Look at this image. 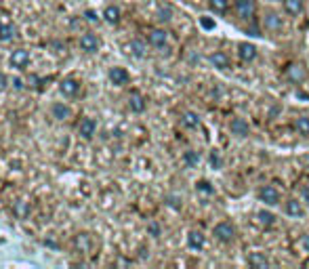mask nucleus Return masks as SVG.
<instances>
[{
    "mask_svg": "<svg viewBox=\"0 0 309 269\" xmlns=\"http://www.w3.org/2000/svg\"><path fill=\"white\" fill-rule=\"evenodd\" d=\"M7 86H9V80H7V76L3 72H0V93L7 91Z\"/></svg>",
    "mask_w": 309,
    "mask_h": 269,
    "instance_id": "37",
    "label": "nucleus"
},
{
    "mask_svg": "<svg viewBox=\"0 0 309 269\" xmlns=\"http://www.w3.org/2000/svg\"><path fill=\"white\" fill-rule=\"evenodd\" d=\"M110 80H112V84H116V86H124V84H128L130 76H128V72L124 67H112L110 69Z\"/></svg>",
    "mask_w": 309,
    "mask_h": 269,
    "instance_id": "12",
    "label": "nucleus"
},
{
    "mask_svg": "<svg viewBox=\"0 0 309 269\" xmlns=\"http://www.w3.org/2000/svg\"><path fill=\"white\" fill-rule=\"evenodd\" d=\"M248 265L257 267V269H265L269 267V259L263 252H253V254H248Z\"/></svg>",
    "mask_w": 309,
    "mask_h": 269,
    "instance_id": "20",
    "label": "nucleus"
},
{
    "mask_svg": "<svg viewBox=\"0 0 309 269\" xmlns=\"http://www.w3.org/2000/svg\"><path fill=\"white\" fill-rule=\"evenodd\" d=\"M59 88H61V93L65 97H76L78 91H80V82L74 80V78H63L61 84H59Z\"/></svg>",
    "mask_w": 309,
    "mask_h": 269,
    "instance_id": "13",
    "label": "nucleus"
},
{
    "mask_svg": "<svg viewBox=\"0 0 309 269\" xmlns=\"http://www.w3.org/2000/svg\"><path fill=\"white\" fill-rule=\"evenodd\" d=\"M51 112H53V118H57V120H67L69 114H72L67 105H63V103H53Z\"/></svg>",
    "mask_w": 309,
    "mask_h": 269,
    "instance_id": "21",
    "label": "nucleus"
},
{
    "mask_svg": "<svg viewBox=\"0 0 309 269\" xmlns=\"http://www.w3.org/2000/svg\"><path fill=\"white\" fill-rule=\"evenodd\" d=\"M103 17H105V21H108V23H118V21H120V9H118V7H108L103 11Z\"/></svg>",
    "mask_w": 309,
    "mask_h": 269,
    "instance_id": "27",
    "label": "nucleus"
},
{
    "mask_svg": "<svg viewBox=\"0 0 309 269\" xmlns=\"http://www.w3.org/2000/svg\"><path fill=\"white\" fill-rule=\"evenodd\" d=\"M181 122H183V126H187V128H196V126L200 124V118H198L196 112H185V114L181 116Z\"/></svg>",
    "mask_w": 309,
    "mask_h": 269,
    "instance_id": "26",
    "label": "nucleus"
},
{
    "mask_svg": "<svg viewBox=\"0 0 309 269\" xmlns=\"http://www.w3.org/2000/svg\"><path fill=\"white\" fill-rule=\"evenodd\" d=\"M212 236L223 244H231L238 233H236V227H234L231 221H221V223H217L215 229H212Z\"/></svg>",
    "mask_w": 309,
    "mask_h": 269,
    "instance_id": "1",
    "label": "nucleus"
},
{
    "mask_svg": "<svg viewBox=\"0 0 309 269\" xmlns=\"http://www.w3.org/2000/svg\"><path fill=\"white\" fill-rule=\"evenodd\" d=\"M13 86H15L17 91H21V88H23V82H21V78H15V80H13Z\"/></svg>",
    "mask_w": 309,
    "mask_h": 269,
    "instance_id": "39",
    "label": "nucleus"
},
{
    "mask_svg": "<svg viewBox=\"0 0 309 269\" xmlns=\"http://www.w3.org/2000/svg\"><path fill=\"white\" fill-rule=\"evenodd\" d=\"M200 26L206 28V30H212V28H215V21L208 19V17H202V19H200Z\"/></svg>",
    "mask_w": 309,
    "mask_h": 269,
    "instance_id": "35",
    "label": "nucleus"
},
{
    "mask_svg": "<svg viewBox=\"0 0 309 269\" xmlns=\"http://www.w3.org/2000/svg\"><path fill=\"white\" fill-rule=\"evenodd\" d=\"M128 53L137 57V59H143V57L147 55V46L145 42H141V40H130L128 42Z\"/></svg>",
    "mask_w": 309,
    "mask_h": 269,
    "instance_id": "18",
    "label": "nucleus"
},
{
    "mask_svg": "<svg viewBox=\"0 0 309 269\" xmlns=\"http://www.w3.org/2000/svg\"><path fill=\"white\" fill-rule=\"evenodd\" d=\"M238 57L244 63H251L257 59V46L253 42H240L238 44Z\"/></svg>",
    "mask_w": 309,
    "mask_h": 269,
    "instance_id": "6",
    "label": "nucleus"
},
{
    "mask_svg": "<svg viewBox=\"0 0 309 269\" xmlns=\"http://www.w3.org/2000/svg\"><path fill=\"white\" fill-rule=\"evenodd\" d=\"M11 65H13L15 69H26L30 65V53L26 49L13 51V55H11Z\"/></svg>",
    "mask_w": 309,
    "mask_h": 269,
    "instance_id": "9",
    "label": "nucleus"
},
{
    "mask_svg": "<svg viewBox=\"0 0 309 269\" xmlns=\"http://www.w3.org/2000/svg\"><path fill=\"white\" fill-rule=\"evenodd\" d=\"M257 221H259L261 225L271 227L273 223H276V217H273V213H269V210H259V213H257Z\"/></svg>",
    "mask_w": 309,
    "mask_h": 269,
    "instance_id": "24",
    "label": "nucleus"
},
{
    "mask_svg": "<svg viewBox=\"0 0 309 269\" xmlns=\"http://www.w3.org/2000/svg\"><path fill=\"white\" fill-rule=\"evenodd\" d=\"M147 40H149V44L153 46V49H166V44H169V32H164V30H151Z\"/></svg>",
    "mask_w": 309,
    "mask_h": 269,
    "instance_id": "7",
    "label": "nucleus"
},
{
    "mask_svg": "<svg viewBox=\"0 0 309 269\" xmlns=\"http://www.w3.org/2000/svg\"><path fill=\"white\" fill-rule=\"evenodd\" d=\"M286 78H288V82H292V84H301L303 80L307 78L305 65H301V63H290L286 67Z\"/></svg>",
    "mask_w": 309,
    "mask_h": 269,
    "instance_id": "4",
    "label": "nucleus"
},
{
    "mask_svg": "<svg viewBox=\"0 0 309 269\" xmlns=\"http://www.w3.org/2000/svg\"><path fill=\"white\" fill-rule=\"evenodd\" d=\"M303 200L309 204V187H305V190H303Z\"/></svg>",
    "mask_w": 309,
    "mask_h": 269,
    "instance_id": "40",
    "label": "nucleus"
},
{
    "mask_svg": "<svg viewBox=\"0 0 309 269\" xmlns=\"http://www.w3.org/2000/svg\"><path fill=\"white\" fill-rule=\"evenodd\" d=\"M259 200L263 204H267V206H278L282 202V196L273 185H263L259 190Z\"/></svg>",
    "mask_w": 309,
    "mask_h": 269,
    "instance_id": "2",
    "label": "nucleus"
},
{
    "mask_svg": "<svg viewBox=\"0 0 309 269\" xmlns=\"http://www.w3.org/2000/svg\"><path fill=\"white\" fill-rule=\"evenodd\" d=\"M286 215L290 219H301L305 215V208H303V204L299 200H288L286 202Z\"/></svg>",
    "mask_w": 309,
    "mask_h": 269,
    "instance_id": "19",
    "label": "nucleus"
},
{
    "mask_svg": "<svg viewBox=\"0 0 309 269\" xmlns=\"http://www.w3.org/2000/svg\"><path fill=\"white\" fill-rule=\"evenodd\" d=\"M210 164H212V168H221L223 162H221V158H219L217 151H212V154H210Z\"/></svg>",
    "mask_w": 309,
    "mask_h": 269,
    "instance_id": "34",
    "label": "nucleus"
},
{
    "mask_svg": "<svg viewBox=\"0 0 309 269\" xmlns=\"http://www.w3.org/2000/svg\"><path fill=\"white\" fill-rule=\"evenodd\" d=\"M166 206L179 210V208H181V198H179V196H166Z\"/></svg>",
    "mask_w": 309,
    "mask_h": 269,
    "instance_id": "33",
    "label": "nucleus"
},
{
    "mask_svg": "<svg viewBox=\"0 0 309 269\" xmlns=\"http://www.w3.org/2000/svg\"><path fill=\"white\" fill-rule=\"evenodd\" d=\"M89 244H91V238L89 233H78V236L74 238V246L82 252H89Z\"/></svg>",
    "mask_w": 309,
    "mask_h": 269,
    "instance_id": "25",
    "label": "nucleus"
},
{
    "mask_svg": "<svg viewBox=\"0 0 309 269\" xmlns=\"http://www.w3.org/2000/svg\"><path fill=\"white\" fill-rule=\"evenodd\" d=\"M229 131L236 137H248V135H251V124H248L244 118H234L229 122Z\"/></svg>",
    "mask_w": 309,
    "mask_h": 269,
    "instance_id": "10",
    "label": "nucleus"
},
{
    "mask_svg": "<svg viewBox=\"0 0 309 269\" xmlns=\"http://www.w3.org/2000/svg\"><path fill=\"white\" fill-rule=\"evenodd\" d=\"M210 63L215 65L217 69H227V67L231 65L227 53H223V51H215V53H212V55H210Z\"/></svg>",
    "mask_w": 309,
    "mask_h": 269,
    "instance_id": "15",
    "label": "nucleus"
},
{
    "mask_svg": "<svg viewBox=\"0 0 309 269\" xmlns=\"http://www.w3.org/2000/svg\"><path fill=\"white\" fill-rule=\"evenodd\" d=\"M147 233H149V236H153V238H160L162 227L156 223V221H149V223H147Z\"/></svg>",
    "mask_w": 309,
    "mask_h": 269,
    "instance_id": "32",
    "label": "nucleus"
},
{
    "mask_svg": "<svg viewBox=\"0 0 309 269\" xmlns=\"http://www.w3.org/2000/svg\"><path fill=\"white\" fill-rule=\"evenodd\" d=\"M196 190L200 194H206V196H212V192H215V190H212V185H210V181H204V179L196 183Z\"/></svg>",
    "mask_w": 309,
    "mask_h": 269,
    "instance_id": "30",
    "label": "nucleus"
},
{
    "mask_svg": "<svg viewBox=\"0 0 309 269\" xmlns=\"http://www.w3.org/2000/svg\"><path fill=\"white\" fill-rule=\"evenodd\" d=\"M183 162H185V166H189V168L198 166V162H200V156H198V151H194V149L185 151V154H183Z\"/></svg>",
    "mask_w": 309,
    "mask_h": 269,
    "instance_id": "29",
    "label": "nucleus"
},
{
    "mask_svg": "<svg viewBox=\"0 0 309 269\" xmlns=\"http://www.w3.org/2000/svg\"><path fill=\"white\" fill-rule=\"evenodd\" d=\"M171 17H173V9L171 7H160V11H158V19L160 21H171Z\"/></svg>",
    "mask_w": 309,
    "mask_h": 269,
    "instance_id": "31",
    "label": "nucleus"
},
{
    "mask_svg": "<svg viewBox=\"0 0 309 269\" xmlns=\"http://www.w3.org/2000/svg\"><path fill=\"white\" fill-rule=\"evenodd\" d=\"M85 17L89 19V21H97L99 17H97V13H95V11H87V13H85Z\"/></svg>",
    "mask_w": 309,
    "mask_h": 269,
    "instance_id": "38",
    "label": "nucleus"
},
{
    "mask_svg": "<svg viewBox=\"0 0 309 269\" xmlns=\"http://www.w3.org/2000/svg\"><path fill=\"white\" fill-rule=\"evenodd\" d=\"M204 233L202 231H198V229H194V231H189L187 233V246L192 248V250H200L202 246H204Z\"/></svg>",
    "mask_w": 309,
    "mask_h": 269,
    "instance_id": "14",
    "label": "nucleus"
},
{
    "mask_svg": "<svg viewBox=\"0 0 309 269\" xmlns=\"http://www.w3.org/2000/svg\"><path fill=\"white\" fill-rule=\"evenodd\" d=\"M303 9H305V0H284V11H286L290 17L301 15Z\"/></svg>",
    "mask_w": 309,
    "mask_h": 269,
    "instance_id": "16",
    "label": "nucleus"
},
{
    "mask_svg": "<svg viewBox=\"0 0 309 269\" xmlns=\"http://www.w3.org/2000/svg\"><path fill=\"white\" fill-rule=\"evenodd\" d=\"M263 26H265V30H267V32H271V34H278V32H282L284 23H282V17H280L278 13H267V15H265V19H263Z\"/></svg>",
    "mask_w": 309,
    "mask_h": 269,
    "instance_id": "11",
    "label": "nucleus"
},
{
    "mask_svg": "<svg viewBox=\"0 0 309 269\" xmlns=\"http://www.w3.org/2000/svg\"><path fill=\"white\" fill-rule=\"evenodd\" d=\"M208 7H210V11H215V13L223 15L225 11L229 9V3H227V0H208Z\"/></svg>",
    "mask_w": 309,
    "mask_h": 269,
    "instance_id": "28",
    "label": "nucleus"
},
{
    "mask_svg": "<svg viewBox=\"0 0 309 269\" xmlns=\"http://www.w3.org/2000/svg\"><path fill=\"white\" fill-rule=\"evenodd\" d=\"M78 133L82 139H87V141H91L93 135L97 133V122H95L93 118H82L80 124H78Z\"/></svg>",
    "mask_w": 309,
    "mask_h": 269,
    "instance_id": "8",
    "label": "nucleus"
},
{
    "mask_svg": "<svg viewBox=\"0 0 309 269\" xmlns=\"http://www.w3.org/2000/svg\"><path fill=\"white\" fill-rule=\"evenodd\" d=\"M128 108L130 112H135V114H141L145 110V99L143 95H139V93H130V97H128Z\"/></svg>",
    "mask_w": 309,
    "mask_h": 269,
    "instance_id": "17",
    "label": "nucleus"
},
{
    "mask_svg": "<svg viewBox=\"0 0 309 269\" xmlns=\"http://www.w3.org/2000/svg\"><path fill=\"white\" fill-rule=\"evenodd\" d=\"M99 46H101V40L97 34H82L80 36V49L82 51H87V53H97L99 51Z\"/></svg>",
    "mask_w": 309,
    "mask_h": 269,
    "instance_id": "5",
    "label": "nucleus"
},
{
    "mask_svg": "<svg viewBox=\"0 0 309 269\" xmlns=\"http://www.w3.org/2000/svg\"><path fill=\"white\" fill-rule=\"evenodd\" d=\"M255 11H257L255 0H236V13L240 19L251 21L255 17Z\"/></svg>",
    "mask_w": 309,
    "mask_h": 269,
    "instance_id": "3",
    "label": "nucleus"
},
{
    "mask_svg": "<svg viewBox=\"0 0 309 269\" xmlns=\"http://www.w3.org/2000/svg\"><path fill=\"white\" fill-rule=\"evenodd\" d=\"M303 248L309 252V236H305V238H303Z\"/></svg>",
    "mask_w": 309,
    "mask_h": 269,
    "instance_id": "41",
    "label": "nucleus"
},
{
    "mask_svg": "<svg viewBox=\"0 0 309 269\" xmlns=\"http://www.w3.org/2000/svg\"><path fill=\"white\" fill-rule=\"evenodd\" d=\"M294 131L303 137H309V116H299L294 120Z\"/></svg>",
    "mask_w": 309,
    "mask_h": 269,
    "instance_id": "22",
    "label": "nucleus"
},
{
    "mask_svg": "<svg viewBox=\"0 0 309 269\" xmlns=\"http://www.w3.org/2000/svg\"><path fill=\"white\" fill-rule=\"evenodd\" d=\"M15 36H17L15 26H5V23L0 21V40L7 42V40H13Z\"/></svg>",
    "mask_w": 309,
    "mask_h": 269,
    "instance_id": "23",
    "label": "nucleus"
},
{
    "mask_svg": "<svg viewBox=\"0 0 309 269\" xmlns=\"http://www.w3.org/2000/svg\"><path fill=\"white\" fill-rule=\"evenodd\" d=\"M15 213H17L19 217H26V213H28L26 204H23V202H17V206H15Z\"/></svg>",
    "mask_w": 309,
    "mask_h": 269,
    "instance_id": "36",
    "label": "nucleus"
}]
</instances>
